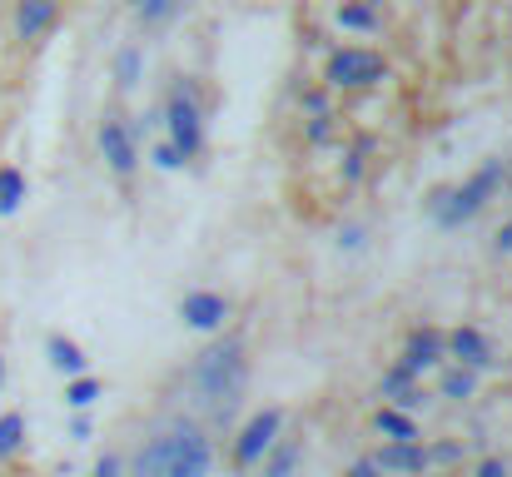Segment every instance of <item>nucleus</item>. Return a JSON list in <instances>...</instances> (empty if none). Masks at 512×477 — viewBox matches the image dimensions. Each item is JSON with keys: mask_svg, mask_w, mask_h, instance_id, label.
<instances>
[{"mask_svg": "<svg viewBox=\"0 0 512 477\" xmlns=\"http://www.w3.org/2000/svg\"><path fill=\"white\" fill-rule=\"evenodd\" d=\"M239 383H244L239 338H229V343H219V348H209V353L199 358V388H204L209 403H229V398L239 393Z\"/></svg>", "mask_w": 512, "mask_h": 477, "instance_id": "f257e3e1", "label": "nucleus"}, {"mask_svg": "<svg viewBox=\"0 0 512 477\" xmlns=\"http://www.w3.org/2000/svg\"><path fill=\"white\" fill-rule=\"evenodd\" d=\"M498 179H503V164H483L463 189H453L443 204H438V224L443 229H453V224H463V219H473L488 199H493V189H498Z\"/></svg>", "mask_w": 512, "mask_h": 477, "instance_id": "f03ea898", "label": "nucleus"}, {"mask_svg": "<svg viewBox=\"0 0 512 477\" xmlns=\"http://www.w3.org/2000/svg\"><path fill=\"white\" fill-rule=\"evenodd\" d=\"M383 75H388L383 55L358 50V45H348V50H339V55L329 60V85H339V90H363V85H378Z\"/></svg>", "mask_w": 512, "mask_h": 477, "instance_id": "7ed1b4c3", "label": "nucleus"}, {"mask_svg": "<svg viewBox=\"0 0 512 477\" xmlns=\"http://www.w3.org/2000/svg\"><path fill=\"white\" fill-rule=\"evenodd\" d=\"M279 428H284V413H279V408L254 413V418L244 423L239 443H234V463H239V468H254V463H259V458L279 443Z\"/></svg>", "mask_w": 512, "mask_h": 477, "instance_id": "20e7f679", "label": "nucleus"}, {"mask_svg": "<svg viewBox=\"0 0 512 477\" xmlns=\"http://www.w3.org/2000/svg\"><path fill=\"white\" fill-rule=\"evenodd\" d=\"M170 145L179 150V159H194L204 150V120H199V105L184 90L170 95Z\"/></svg>", "mask_w": 512, "mask_h": 477, "instance_id": "39448f33", "label": "nucleus"}, {"mask_svg": "<svg viewBox=\"0 0 512 477\" xmlns=\"http://www.w3.org/2000/svg\"><path fill=\"white\" fill-rule=\"evenodd\" d=\"M209 473V438L199 428H179L174 433V458L165 477H204Z\"/></svg>", "mask_w": 512, "mask_h": 477, "instance_id": "423d86ee", "label": "nucleus"}, {"mask_svg": "<svg viewBox=\"0 0 512 477\" xmlns=\"http://www.w3.org/2000/svg\"><path fill=\"white\" fill-rule=\"evenodd\" d=\"M100 155H105V164L115 169V174H130L135 169V140H130V130H125V120H105L100 125Z\"/></svg>", "mask_w": 512, "mask_h": 477, "instance_id": "0eeeda50", "label": "nucleus"}, {"mask_svg": "<svg viewBox=\"0 0 512 477\" xmlns=\"http://www.w3.org/2000/svg\"><path fill=\"white\" fill-rule=\"evenodd\" d=\"M179 318H184L189 328H219V323L229 318V304H224V294L194 289V294H184V304H179Z\"/></svg>", "mask_w": 512, "mask_h": 477, "instance_id": "6e6552de", "label": "nucleus"}, {"mask_svg": "<svg viewBox=\"0 0 512 477\" xmlns=\"http://www.w3.org/2000/svg\"><path fill=\"white\" fill-rule=\"evenodd\" d=\"M443 348H448L443 333H433V328H413V333H408V348H403V368L418 378L423 368H433V363L443 358Z\"/></svg>", "mask_w": 512, "mask_h": 477, "instance_id": "1a4fd4ad", "label": "nucleus"}, {"mask_svg": "<svg viewBox=\"0 0 512 477\" xmlns=\"http://www.w3.org/2000/svg\"><path fill=\"white\" fill-rule=\"evenodd\" d=\"M378 473H423L428 468V453L418 443H388L378 458H373Z\"/></svg>", "mask_w": 512, "mask_h": 477, "instance_id": "9d476101", "label": "nucleus"}, {"mask_svg": "<svg viewBox=\"0 0 512 477\" xmlns=\"http://www.w3.org/2000/svg\"><path fill=\"white\" fill-rule=\"evenodd\" d=\"M55 15H60V5H55V0H20V15H15L20 40H40V35L55 25Z\"/></svg>", "mask_w": 512, "mask_h": 477, "instance_id": "9b49d317", "label": "nucleus"}, {"mask_svg": "<svg viewBox=\"0 0 512 477\" xmlns=\"http://www.w3.org/2000/svg\"><path fill=\"white\" fill-rule=\"evenodd\" d=\"M170 458H174V433L150 438V443L140 448V458H135V477H165L170 473Z\"/></svg>", "mask_w": 512, "mask_h": 477, "instance_id": "f8f14e48", "label": "nucleus"}, {"mask_svg": "<svg viewBox=\"0 0 512 477\" xmlns=\"http://www.w3.org/2000/svg\"><path fill=\"white\" fill-rule=\"evenodd\" d=\"M448 353H453L463 368H483V363H488V338H483L478 328H458V333L448 338Z\"/></svg>", "mask_w": 512, "mask_h": 477, "instance_id": "ddd939ff", "label": "nucleus"}, {"mask_svg": "<svg viewBox=\"0 0 512 477\" xmlns=\"http://www.w3.org/2000/svg\"><path fill=\"white\" fill-rule=\"evenodd\" d=\"M45 353H50V363L60 368V373H85V353H80V343L75 338H65V333H50L45 338Z\"/></svg>", "mask_w": 512, "mask_h": 477, "instance_id": "4468645a", "label": "nucleus"}, {"mask_svg": "<svg viewBox=\"0 0 512 477\" xmlns=\"http://www.w3.org/2000/svg\"><path fill=\"white\" fill-rule=\"evenodd\" d=\"M378 433L388 443H418V423L408 418V408H378Z\"/></svg>", "mask_w": 512, "mask_h": 477, "instance_id": "2eb2a0df", "label": "nucleus"}, {"mask_svg": "<svg viewBox=\"0 0 512 477\" xmlns=\"http://www.w3.org/2000/svg\"><path fill=\"white\" fill-rule=\"evenodd\" d=\"M259 463H264V477H289L299 463V443H274Z\"/></svg>", "mask_w": 512, "mask_h": 477, "instance_id": "dca6fc26", "label": "nucleus"}, {"mask_svg": "<svg viewBox=\"0 0 512 477\" xmlns=\"http://www.w3.org/2000/svg\"><path fill=\"white\" fill-rule=\"evenodd\" d=\"M95 398H100V378H90V373H75V378L65 383V403H70V408H80V413H85Z\"/></svg>", "mask_w": 512, "mask_h": 477, "instance_id": "f3484780", "label": "nucleus"}, {"mask_svg": "<svg viewBox=\"0 0 512 477\" xmlns=\"http://www.w3.org/2000/svg\"><path fill=\"white\" fill-rule=\"evenodd\" d=\"M25 199V174L20 169H0V214H15Z\"/></svg>", "mask_w": 512, "mask_h": 477, "instance_id": "a211bd4d", "label": "nucleus"}, {"mask_svg": "<svg viewBox=\"0 0 512 477\" xmlns=\"http://www.w3.org/2000/svg\"><path fill=\"white\" fill-rule=\"evenodd\" d=\"M20 443H25V413H5L0 418V458L20 453Z\"/></svg>", "mask_w": 512, "mask_h": 477, "instance_id": "6ab92c4d", "label": "nucleus"}, {"mask_svg": "<svg viewBox=\"0 0 512 477\" xmlns=\"http://www.w3.org/2000/svg\"><path fill=\"white\" fill-rule=\"evenodd\" d=\"M339 25L343 30H373V25H378V15H373L363 0H353V5H339Z\"/></svg>", "mask_w": 512, "mask_h": 477, "instance_id": "aec40b11", "label": "nucleus"}, {"mask_svg": "<svg viewBox=\"0 0 512 477\" xmlns=\"http://www.w3.org/2000/svg\"><path fill=\"white\" fill-rule=\"evenodd\" d=\"M473 388H478L473 368H453V373H443V398H473Z\"/></svg>", "mask_w": 512, "mask_h": 477, "instance_id": "412c9836", "label": "nucleus"}, {"mask_svg": "<svg viewBox=\"0 0 512 477\" xmlns=\"http://www.w3.org/2000/svg\"><path fill=\"white\" fill-rule=\"evenodd\" d=\"M115 75H120V85H125V90L140 80V50H135V45H130V50H120V60H115Z\"/></svg>", "mask_w": 512, "mask_h": 477, "instance_id": "4be33fe9", "label": "nucleus"}, {"mask_svg": "<svg viewBox=\"0 0 512 477\" xmlns=\"http://www.w3.org/2000/svg\"><path fill=\"white\" fill-rule=\"evenodd\" d=\"M170 5L174 0H140V15H145V20H165V15H170Z\"/></svg>", "mask_w": 512, "mask_h": 477, "instance_id": "5701e85b", "label": "nucleus"}, {"mask_svg": "<svg viewBox=\"0 0 512 477\" xmlns=\"http://www.w3.org/2000/svg\"><path fill=\"white\" fill-rule=\"evenodd\" d=\"M155 164H160V169H179L184 159H179V150H174V145H160V150H155Z\"/></svg>", "mask_w": 512, "mask_h": 477, "instance_id": "b1692460", "label": "nucleus"}, {"mask_svg": "<svg viewBox=\"0 0 512 477\" xmlns=\"http://www.w3.org/2000/svg\"><path fill=\"white\" fill-rule=\"evenodd\" d=\"M95 477H120V458H115V453H105V458L95 463Z\"/></svg>", "mask_w": 512, "mask_h": 477, "instance_id": "393cba45", "label": "nucleus"}, {"mask_svg": "<svg viewBox=\"0 0 512 477\" xmlns=\"http://www.w3.org/2000/svg\"><path fill=\"white\" fill-rule=\"evenodd\" d=\"M478 477H508V463H498V458H488V463L478 468Z\"/></svg>", "mask_w": 512, "mask_h": 477, "instance_id": "a878e982", "label": "nucleus"}, {"mask_svg": "<svg viewBox=\"0 0 512 477\" xmlns=\"http://www.w3.org/2000/svg\"><path fill=\"white\" fill-rule=\"evenodd\" d=\"M70 438L85 443V438H90V418H75V423H70Z\"/></svg>", "mask_w": 512, "mask_h": 477, "instance_id": "bb28decb", "label": "nucleus"}, {"mask_svg": "<svg viewBox=\"0 0 512 477\" xmlns=\"http://www.w3.org/2000/svg\"><path fill=\"white\" fill-rule=\"evenodd\" d=\"M348 477H383L373 463H358V468H348Z\"/></svg>", "mask_w": 512, "mask_h": 477, "instance_id": "cd10ccee", "label": "nucleus"}, {"mask_svg": "<svg viewBox=\"0 0 512 477\" xmlns=\"http://www.w3.org/2000/svg\"><path fill=\"white\" fill-rule=\"evenodd\" d=\"M498 249H503V254H512V224H503V234H498Z\"/></svg>", "mask_w": 512, "mask_h": 477, "instance_id": "c85d7f7f", "label": "nucleus"}, {"mask_svg": "<svg viewBox=\"0 0 512 477\" xmlns=\"http://www.w3.org/2000/svg\"><path fill=\"white\" fill-rule=\"evenodd\" d=\"M0 383H5V358H0Z\"/></svg>", "mask_w": 512, "mask_h": 477, "instance_id": "c756f323", "label": "nucleus"}]
</instances>
